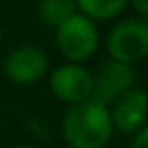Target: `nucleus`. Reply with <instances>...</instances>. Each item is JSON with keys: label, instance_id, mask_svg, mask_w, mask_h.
Wrapping results in <instances>:
<instances>
[{"label": "nucleus", "instance_id": "obj_10", "mask_svg": "<svg viewBox=\"0 0 148 148\" xmlns=\"http://www.w3.org/2000/svg\"><path fill=\"white\" fill-rule=\"evenodd\" d=\"M130 148H148V128L144 126L136 134H132V144Z\"/></svg>", "mask_w": 148, "mask_h": 148}, {"label": "nucleus", "instance_id": "obj_8", "mask_svg": "<svg viewBox=\"0 0 148 148\" xmlns=\"http://www.w3.org/2000/svg\"><path fill=\"white\" fill-rule=\"evenodd\" d=\"M75 4L77 12L85 14L93 23H108L126 10L128 0H75Z\"/></svg>", "mask_w": 148, "mask_h": 148}, {"label": "nucleus", "instance_id": "obj_12", "mask_svg": "<svg viewBox=\"0 0 148 148\" xmlns=\"http://www.w3.org/2000/svg\"><path fill=\"white\" fill-rule=\"evenodd\" d=\"M14 148H37V146H33V144H18V146H14Z\"/></svg>", "mask_w": 148, "mask_h": 148}, {"label": "nucleus", "instance_id": "obj_7", "mask_svg": "<svg viewBox=\"0 0 148 148\" xmlns=\"http://www.w3.org/2000/svg\"><path fill=\"white\" fill-rule=\"evenodd\" d=\"M146 91L132 87L110 103V118L114 130L120 134H136L146 126Z\"/></svg>", "mask_w": 148, "mask_h": 148}, {"label": "nucleus", "instance_id": "obj_9", "mask_svg": "<svg viewBox=\"0 0 148 148\" xmlns=\"http://www.w3.org/2000/svg\"><path fill=\"white\" fill-rule=\"evenodd\" d=\"M75 12H77L75 0H39L37 2V16L49 29H57L63 21H67Z\"/></svg>", "mask_w": 148, "mask_h": 148}, {"label": "nucleus", "instance_id": "obj_13", "mask_svg": "<svg viewBox=\"0 0 148 148\" xmlns=\"http://www.w3.org/2000/svg\"><path fill=\"white\" fill-rule=\"evenodd\" d=\"M0 45H2V39H0Z\"/></svg>", "mask_w": 148, "mask_h": 148}, {"label": "nucleus", "instance_id": "obj_1", "mask_svg": "<svg viewBox=\"0 0 148 148\" xmlns=\"http://www.w3.org/2000/svg\"><path fill=\"white\" fill-rule=\"evenodd\" d=\"M61 134L69 148H106L114 134L110 106L93 97L71 103L63 114Z\"/></svg>", "mask_w": 148, "mask_h": 148}, {"label": "nucleus", "instance_id": "obj_3", "mask_svg": "<svg viewBox=\"0 0 148 148\" xmlns=\"http://www.w3.org/2000/svg\"><path fill=\"white\" fill-rule=\"evenodd\" d=\"M106 51L110 59L134 65L148 55V23L142 16H130L118 21L108 37Z\"/></svg>", "mask_w": 148, "mask_h": 148}, {"label": "nucleus", "instance_id": "obj_5", "mask_svg": "<svg viewBox=\"0 0 148 148\" xmlns=\"http://www.w3.org/2000/svg\"><path fill=\"white\" fill-rule=\"evenodd\" d=\"M49 87L59 101L67 106L79 103L93 93V73H89L81 63H65L51 71Z\"/></svg>", "mask_w": 148, "mask_h": 148}, {"label": "nucleus", "instance_id": "obj_2", "mask_svg": "<svg viewBox=\"0 0 148 148\" xmlns=\"http://www.w3.org/2000/svg\"><path fill=\"white\" fill-rule=\"evenodd\" d=\"M55 45L69 63H83L91 59L99 47L97 23L81 12L71 14L55 29Z\"/></svg>", "mask_w": 148, "mask_h": 148}, {"label": "nucleus", "instance_id": "obj_4", "mask_svg": "<svg viewBox=\"0 0 148 148\" xmlns=\"http://www.w3.org/2000/svg\"><path fill=\"white\" fill-rule=\"evenodd\" d=\"M4 75L16 85H33L49 71V55L39 45H18L4 57Z\"/></svg>", "mask_w": 148, "mask_h": 148}, {"label": "nucleus", "instance_id": "obj_6", "mask_svg": "<svg viewBox=\"0 0 148 148\" xmlns=\"http://www.w3.org/2000/svg\"><path fill=\"white\" fill-rule=\"evenodd\" d=\"M134 83H136L134 65L108 59L106 63H101L99 71L93 75V93H91V97L106 103V106H110L122 93L132 89Z\"/></svg>", "mask_w": 148, "mask_h": 148}, {"label": "nucleus", "instance_id": "obj_11", "mask_svg": "<svg viewBox=\"0 0 148 148\" xmlns=\"http://www.w3.org/2000/svg\"><path fill=\"white\" fill-rule=\"evenodd\" d=\"M128 4L136 10L138 16H142V18L148 16V0H128Z\"/></svg>", "mask_w": 148, "mask_h": 148}]
</instances>
